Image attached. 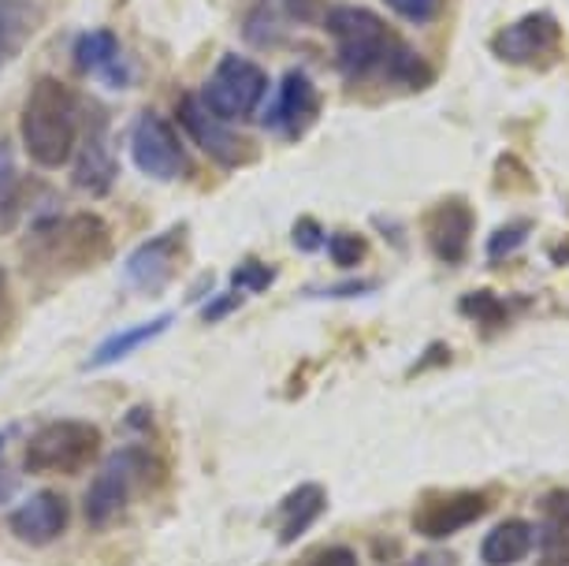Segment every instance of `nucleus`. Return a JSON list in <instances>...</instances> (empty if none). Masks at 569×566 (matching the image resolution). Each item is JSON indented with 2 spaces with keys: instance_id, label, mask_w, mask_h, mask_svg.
Wrapping results in <instances>:
<instances>
[{
  "instance_id": "1",
  "label": "nucleus",
  "mask_w": 569,
  "mask_h": 566,
  "mask_svg": "<svg viewBox=\"0 0 569 566\" xmlns=\"http://www.w3.org/2000/svg\"><path fill=\"white\" fill-rule=\"evenodd\" d=\"M325 27L336 41V63L347 79H372L383 75L402 90H425L432 82V68L383 23L369 8L342 4L325 16Z\"/></svg>"
},
{
  "instance_id": "2",
  "label": "nucleus",
  "mask_w": 569,
  "mask_h": 566,
  "mask_svg": "<svg viewBox=\"0 0 569 566\" xmlns=\"http://www.w3.org/2000/svg\"><path fill=\"white\" fill-rule=\"evenodd\" d=\"M19 135H23V149L34 165L63 168L74 153V142H79V105H74V93L60 79H49V75L38 79L27 93Z\"/></svg>"
},
{
  "instance_id": "3",
  "label": "nucleus",
  "mask_w": 569,
  "mask_h": 566,
  "mask_svg": "<svg viewBox=\"0 0 569 566\" xmlns=\"http://www.w3.org/2000/svg\"><path fill=\"white\" fill-rule=\"evenodd\" d=\"M160 480H164V458L153 455L149 447H120V451L109 455V463L86 493V522L93 529L112 526L131 507L134 496L153 493Z\"/></svg>"
},
{
  "instance_id": "4",
  "label": "nucleus",
  "mask_w": 569,
  "mask_h": 566,
  "mask_svg": "<svg viewBox=\"0 0 569 566\" xmlns=\"http://www.w3.org/2000/svg\"><path fill=\"white\" fill-rule=\"evenodd\" d=\"M109 228L93 212H79L68 220H49L38 228L34 247H30V261H41L49 272H86L98 261L109 258Z\"/></svg>"
},
{
  "instance_id": "5",
  "label": "nucleus",
  "mask_w": 569,
  "mask_h": 566,
  "mask_svg": "<svg viewBox=\"0 0 569 566\" xmlns=\"http://www.w3.org/2000/svg\"><path fill=\"white\" fill-rule=\"evenodd\" d=\"M101 455V429L90 421H52L23 447L27 474H79Z\"/></svg>"
},
{
  "instance_id": "6",
  "label": "nucleus",
  "mask_w": 569,
  "mask_h": 566,
  "mask_svg": "<svg viewBox=\"0 0 569 566\" xmlns=\"http://www.w3.org/2000/svg\"><path fill=\"white\" fill-rule=\"evenodd\" d=\"M264 90H268V75L261 63L239 57V52H228V57L217 60L209 82L201 87V105L212 116H220V120H246L261 105Z\"/></svg>"
},
{
  "instance_id": "7",
  "label": "nucleus",
  "mask_w": 569,
  "mask_h": 566,
  "mask_svg": "<svg viewBox=\"0 0 569 566\" xmlns=\"http://www.w3.org/2000/svg\"><path fill=\"white\" fill-rule=\"evenodd\" d=\"M179 123H182V131L194 138V146L201 149V153L212 157L223 168H242L257 157V146L250 142V138L231 131V127L223 123L220 116H212L194 93H182L179 98Z\"/></svg>"
},
{
  "instance_id": "8",
  "label": "nucleus",
  "mask_w": 569,
  "mask_h": 566,
  "mask_svg": "<svg viewBox=\"0 0 569 566\" xmlns=\"http://www.w3.org/2000/svg\"><path fill=\"white\" fill-rule=\"evenodd\" d=\"M182 261H187V224H176L171 231L153 235L149 242H142L123 261V280L138 295H160L179 276Z\"/></svg>"
},
{
  "instance_id": "9",
  "label": "nucleus",
  "mask_w": 569,
  "mask_h": 566,
  "mask_svg": "<svg viewBox=\"0 0 569 566\" xmlns=\"http://www.w3.org/2000/svg\"><path fill=\"white\" fill-rule=\"evenodd\" d=\"M131 157L138 165V172H146L149 179L171 183L187 172V149H182L179 135L171 131V123L157 112H142L131 127Z\"/></svg>"
},
{
  "instance_id": "10",
  "label": "nucleus",
  "mask_w": 569,
  "mask_h": 566,
  "mask_svg": "<svg viewBox=\"0 0 569 566\" xmlns=\"http://www.w3.org/2000/svg\"><path fill=\"white\" fill-rule=\"evenodd\" d=\"M558 41H562L558 19L551 12H532L518 19V23L502 27L491 38V52L502 63H513V68H540L558 52Z\"/></svg>"
},
{
  "instance_id": "11",
  "label": "nucleus",
  "mask_w": 569,
  "mask_h": 566,
  "mask_svg": "<svg viewBox=\"0 0 569 566\" xmlns=\"http://www.w3.org/2000/svg\"><path fill=\"white\" fill-rule=\"evenodd\" d=\"M491 510V496L477 493V488H466V493H447V496H432L425 507H417L413 515V529L428 540H447L455 533L469 529L472 522H480Z\"/></svg>"
},
{
  "instance_id": "12",
  "label": "nucleus",
  "mask_w": 569,
  "mask_h": 566,
  "mask_svg": "<svg viewBox=\"0 0 569 566\" xmlns=\"http://www.w3.org/2000/svg\"><path fill=\"white\" fill-rule=\"evenodd\" d=\"M68 526H71V504H68V496L52 493V488L23 499V504L12 510V518H8L12 537L30 544V548H46V544L60 540L63 533H68Z\"/></svg>"
},
{
  "instance_id": "13",
  "label": "nucleus",
  "mask_w": 569,
  "mask_h": 566,
  "mask_svg": "<svg viewBox=\"0 0 569 566\" xmlns=\"http://www.w3.org/2000/svg\"><path fill=\"white\" fill-rule=\"evenodd\" d=\"M472 228H477V212H472V206L466 198H443L439 206H432L425 212L428 250H432L443 265L466 261Z\"/></svg>"
},
{
  "instance_id": "14",
  "label": "nucleus",
  "mask_w": 569,
  "mask_h": 566,
  "mask_svg": "<svg viewBox=\"0 0 569 566\" xmlns=\"http://www.w3.org/2000/svg\"><path fill=\"white\" fill-rule=\"evenodd\" d=\"M320 116V93L306 71H287L279 82L276 105L268 112V127L287 138H302V131Z\"/></svg>"
},
{
  "instance_id": "15",
  "label": "nucleus",
  "mask_w": 569,
  "mask_h": 566,
  "mask_svg": "<svg viewBox=\"0 0 569 566\" xmlns=\"http://www.w3.org/2000/svg\"><path fill=\"white\" fill-rule=\"evenodd\" d=\"M120 176V165H116L109 142H104V131H101V116H93L90 131L82 135V146L74 153V172H71V183L86 190L90 198H104Z\"/></svg>"
},
{
  "instance_id": "16",
  "label": "nucleus",
  "mask_w": 569,
  "mask_h": 566,
  "mask_svg": "<svg viewBox=\"0 0 569 566\" xmlns=\"http://www.w3.org/2000/svg\"><path fill=\"white\" fill-rule=\"evenodd\" d=\"M536 507L543 518L540 533H536V540H540L536 566H569V488H551Z\"/></svg>"
},
{
  "instance_id": "17",
  "label": "nucleus",
  "mask_w": 569,
  "mask_h": 566,
  "mask_svg": "<svg viewBox=\"0 0 569 566\" xmlns=\"http://www.w3.org/2000/svg\"><path fill=\"white\" fill-rule=\"evenodd\" d=\"M74 63L86 75H93V79L109 82V87H127L131 82L120 41H116L112 30H90V34H82L79 46H74Z\"/></svg>"
},
{
  "instance_id": "18",
  "label": "nucleus",
  "mask_w": 569,
  "mask_h": 566,
  "mask_svg": "<svg viewBox=\"0 0 569 566\" xmlns=\"http://www.w3.org/2000/svg\"><path fill=\"white\" fill-rule=\"evenodd\" d=\"M325 507H328V493L317 480H306L295 493H287V499L279 504V533H276L279 544L302 540L306 533L313 529V522L325 515Z\"/></svg>"
},
{
  "instance_id": "19",
  "label": "nucleus",
  "mask_w": 569,
  "mask_h": 566,
  "mask_svg": "<svg viewBox=\"0 0 569 566\" xmlns=\"http://www.w3.org/2000/svg\"><path fill=\"white\" fill-rule=\"evenodd\" d=\"M38 0H0V71L12 63L41 27Z\"/></svg>"
},
{
  "instance_id": "20",
  "label": "nucleus",
  "mask_w": 569,
  "mask_h": 566,
  "mask_svg": "<svg viewBox=\"0 0 569 566\" xmlns=\"http://www.w3.org/2000/svg\"><path fill=\"white\" fill-rule=\"evenodd\" d=\"M532 544H536L532 522L507 518L488 533L485 544H480V563L485 566H518L525 555L532 552Z\"/></svg>"
},
{
  "instance_id": "21",
  "label": "nucleus",
  "mask_w": 569,
  "mask_h": 566,
  "mask_svg": "<svg viewBox=\"0 0 569 566\" xmlns=\"http://www.w3.org/2000/svg\"><path fill=\"white\" fill-rule=\"evenodd\" d=\"M168 328H171V314L153 317V320H142V325L123 328V332H112L109 339H101L98 350L90 355V369L116 366V361H123L127 355H134L138 347H146V344H153L157 336H164Z\"/></svg>"
},
{
  "instance_id": "22",
  "label": "nucleus",
  "mask_w": 569,
  "mask_h": 566,
  "mask_svg": "<svg viewBox=\"0 0 569 566\" xmlns=\"http://www.w3.org/2000/svg\"><path fill=\"white\" fill-rule=\"evenodd\" d=\"M19 220V172L12 142H0V235H8Z\"/></svg>"
},
{
  "instance_id": "23",
  "label": "nucleus",
  "mask_w": 569,
  "mask_h": 566,
  "mask_svg": "<svg viewBox=\"0 0 569 566\" xmlns=\"http://www.w3.org/2000/svg\"><path fill=\"white\" fill-rule=\"evenodd\" d=\"M458 309L469 320H477L480 328H499V325H507V317H510V306L502 302L499 295H491V291H469V295H461L458 298Z\"/></svg>"
},
{
  "instance_id": "24",
  "label": "nucleus",
  "mask_w": 569,
  "mask_h": 566,
  "mask_svg": "<svg viewBox=\"0 0 569 566\" xmlns=\"http://www.w3.org/2000/svg\"><path fill=\"white\" fill-rule=\"evenodd\" d=\"M532 235V220H510L488 235V261H507L510 254L525 247V239Z\"/></svg>"
},
{
  "instance_id": "25",
  "label": "nucleus",
  "mask_w": 569,
  "mask_h": 566,
  "mask_svg": "<svg viewBox=\"0 0 569 566\" xmlns=\"http://www.w3.org/2000/svg\"><path fill=\"white\" fill-rule=\"evenodd\" d=\"M272 284H276V269L257 258L234 265V272H231V291H239V295H261Z\"/></svg>"
},
{
  "instance_id": "26",
  "label": "nucleus",
  "mask_w": 569,
  "mask_h": 566,
  "mask_svg": "<svg viewBox=\"0 0 569 566\" xmlns=\"http://www.w3.org/2000/svg\"><path fill=\"white\" fill-rule=\"evenodd\" d=\"M328 254L331 261L339 265V269H353V265L365 261V254H369V239L358 231H339L328 239Z\"/></svg>"
},
{
  "instance_id": "27",
  "label": "nucleus",
  "mask_w": 569,
  "mask_h": 566,
  "mask_svg": "<svg viewBox=\"0 0 569 566\" xmlns=\"http://www.w3.org/2000/svg\"><path fill=\"white\" fill-rule=\"evenodd\" d=\"M395 16H402L406 23H432L439 12V0H383Z\"/></svg>"
},
{
  "instance_id": "28",
  "label": "nucleus",
  "mask_w": 569,
  "mask_h": 566,
  "mask_svg": "<svg viewBox=\"0 0 569 566\" xmlns=\"http://www.w3.org/2000/svg\"><path fill=\"white\" fill-rule=\"evenodd\" d=\"M291 242L302 254H317L320 247L328 242V235H325V228H320V220H313V217H298V224H295V231H291Z\"/></svg>"
},
{
  "instance_id": "29",
  "label": "nucleus",
  "mask_w": 569,
  "mask_h": 566,
  "mask_svg": "<svg viewBox=\"0 0 569 566\" xmlns=\"http://www.w3.org/2000/svg\"><path fill=\"white\" fill-rule=\"evenodd\" d=\"M302 566H361V563L347 544H331V548H320L317 555H309Z\"/></svg>"
},
{
  "instance_id": "30",
  "label": "nucleus",
  "mask_w": 569,
  "mask_h": 566,
  "mask_svg": "<svg viewBox=\"0 0 569 566\" xmlns=\"http://www.w3.org/2000/svg\"><path fill=\"white\" fill-rule=\"evenodd\" d=\"M239 306H242V295H239V291H228V295L212 298V302L206 306V314H201V317H206V320H209V325H212V320L228 317V314H231V309H239Z\"/></svg>"
},
{
  "instance_id": "31",
  "label": "nucleus",
  "mask_w": 569,
  "mask_h": 566,
  "mask_svg": "<svg viewBox=\"0 0 569 566\" xmlns=\"http://www.w3.org/2000/svg\"><path fill=\"white\" fill-rule=\"evenodd\" d=\"M12 325V287H8V272L0 269V336Z\"/></svg>"
},
{
  "instance_id": "32",
  "label": "nucleus",
  "mask_w": 569,
  "mask_h": 566,
  "mask_svg": "<svg viewBox=\"0 0 569 566\" xmlns=\"http://www.w3.org/2000/svg\"><path fill=\"white\" fill-rule=\"evenodd\" d=\"M0 444H4V436H0ZM16 469L4 463V458H0V504H8V499L16 496Z\"/></svg>"
},
{
  "instance_id": "33",
  "label": "nucleus",
  "mask_w": 569,
  "mask_h": 566,
  "mask_svg": "<svg viewBox=\"0 0 569 566\" xmlns=\"http://www.w3.org/2000/svg\"><path fill=\"white\" fill-rule=\"evenodd\" d=\"M402 566H450V559H447V555L432 552V555H421V559H413V563H402Z\"/></svg>"
}]
</instances>
